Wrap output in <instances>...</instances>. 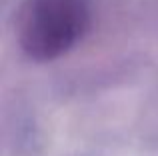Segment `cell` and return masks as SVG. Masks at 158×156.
I'll return each instance as SVG.
<instances>
[{
	"instance_id": "obj_1",
	"label": "cell",
	"mask_w": 158,
	"mask_h": 156,
	"mask_svg": "<svg viewBox=\"0 0 158 156\" xmlns=\"http://www.w3.org/2000/svg\"><path fill=\"white\" fill-rule=\"evenodd\" d=\"M88 26L82 0H26L18 14V42L32 60L46 62L66 54Z\"/></svg>"
}]
</instances>
